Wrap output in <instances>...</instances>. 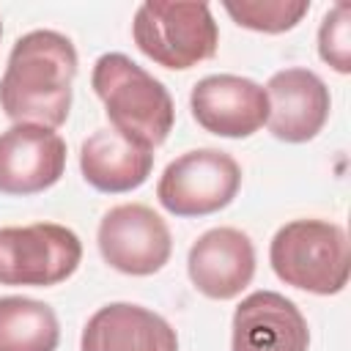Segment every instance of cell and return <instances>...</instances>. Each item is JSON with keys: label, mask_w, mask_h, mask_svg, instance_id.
<instances>
[{"label": "cell", "mask_w": 351, "mask_h": 351, "mask_svg": "<svg viewBox=\"0 0 351 351\" xmlns=\"http://www.w3.org/2000/svg\"><path fill=\"white\" fill-rule=\"evenodd\" d=\"M77 49L58 30H30L11 47L0 77V110L14 123L58 129L71 110Z\"/></svg>", "instance_id": "obj_1"}, {"label": "cell", "mask_w": 351, "mask_h": 351, "mask_svg": "<svg viewBox=\"0 0 351 351\" xmlns=\"http://www.w3.org/2000/svg\"><path fill=\"white\" fill-rule=\"evenodd\" d=\"M90 85L104 104L110 129L121 137L145 151H154L167 140L176 121L173 96L129 55L104 52L93 63Z\"/></svg>", "instance_id": "obj_2"}, {"label": "cell", "mask_w": 351, "mask_h": 351, "mask_svg": "<svg viewBox=\"0 0 351 351\" xmlns=\"http://www.w3.org/2000/svg\"><path fill=\"white\" fill-rule=\"evenodd\" d=\"M269 263L285 285L335 296L348 285L351 274L348 236L329 219H291L274 233Z\"/></svg>", "instance_id": "obj_3"}, {"label": "cell", "mask_w": 351, "mask_h": 351, "mask_svg": "<svg viewBox=\"0 0 351 351\" xmlns=\"http://www.w3.org/2000/svg\"><path fill=\"white\" fill-rule=\"evenodd\" d=\"M137 49L156 66L186 71L217 55L219 27L206 3H140L132 22Z\"/></svg>", "instance_id": "obj_4"}, {"label": "cell", "mask_w": 351, "mask_h": 351, "mask_svg": "<svg viewBox=\"0 0 351 351\" xmlns=\"http://www.w3.org/2000/svg\"><path fill=\"white\" fill-rule=\"evenodd\" d=\"M82 261L80 236L58 222L0 228V285L49 288L69 280Z\"/></svg>", "instance_id": "obj_5"}, {"label": "cell", "mask_w": 351, "mask_h": 351, "mask_svg": "<svg viewBox=\"0 0 351 351\" xmlns=\"http://www.w3.org/2000/svg\"><path fill=\"white\" fill-rule=\"evenodd\" d=\"M241 189L239 162L219 148L176 156L159 176L156 200L176 217H208L233 203Z\"/></svg>", "instance_id": "obj_6"}, {"label": "cell", "mask_w": 351, "mask_h": 351, "mask_svg": "<svg viewBox=\"0 0 351 351\" xmlns=\"http://www.w3.org/2000/svg\"><path fill=\"white\" fill-rule=\"evenodd\" d=\"M96 244L107 266L132 277L162 271L173 252L167 222L143 203L112 206L99 222Z\"/></svg>", "instance_id": "obj_7"}, {"label": "cell", "mask_w": 351, "mask_h": 351, "mask_svg": "<svg viewBox=\"0 0 351 351\" xmlns=\"http://www.w3.org/2000/svg\"><path fill=\"white\" fill-rule=\"evenodd\" d=\"M197 126L217 137L241 140L266 126L269 99L263 85L239 74H208L195 82L189 96Z\"/></svg>", "instance_id": "obj_8"}, {"label": "cell", "mask_w": 351, "mask_h": 351, "mask_svg": "<svg viewBox=\"0 0 351 351\" xmlns=\"http://www.w3.org/2000/svg\"><path fill=\"white\" fill-rule=\"evenodd\" d=\"M66 140L47 126L14 123L0 132V195H38L60 181Z\"/></svg>", "instance_id": "obj_9"}, {"label": "cell", "mask_w": 351, "mask_h": 351, "mask_svg": "<svg viewBox=\"0 0 351 351\" xmlns=\"http://www.w3.org/2000/svg\"><path fill=\"white\" fill-rule=\"evenodd\" d=\"M269 99V132L282 143H307L318 137V132L329 121L332 99L326 82L302 66H291L274 71L266 82Z\"/></svg>", "instance_id": "obj_10"}, {"label": "cell", "mask_w": 351, "mask_h": 351, "mask_svg": "<svg viewBox=\"0 0 351 351\" xmlns=\"http://www.w3.org/2000/svg\"><path fill=\"white\" fill-rule=\"evenodd\" d=\"M186 271L203 296L236 299L255 277V244L239 228H211L189 247Z\"/></svg>", "instance_id": "obj_11"}, {"label": "cell", "mask_w": 351, "mask_h": 351, "mask_svg": "<svg viewBox=\"0 0 351 351\" xmlns=\"http://www.w3.org/2000/svg\"><path fill=\"white\" fill-rule=\"evenodd\" d=\"M310 329L302 310L277 291H252L233 313L230 351H307Z\"/></svg>", "instance_id": "obj_12"}, {"label": "cell", "mask_w": 351, "mask_h": 351, "mask_svg": "<svg viewBox=\"0 0 351 351\" xmlns=\"http://www.w3.org/2000/svg\"><path fill=\"white\" fill-rule=\"evenodd\" d=\"M80 351H178V335L159 313L132 302H112L88 318Z\"/></svg>", "instance_id": "obj_13"}, {"label": "cell", "mask_w": 351, "mask_h": 351, "mask_svg": "<svg viewBox=\"0 0 351 351\" xmlns=\"http://www.w3.org/2000/svg\"><path fill=\"white\" fill-rule=\"evenodd\" d=\"M82 178L107 195H123L143 186L154 170V151H145L115 129H96L80 148Z\"/></svg>", "instance_id": "obj_14"}, {"label": "cell", "mask_w": 351, "mask_h": 351, "mask_svg": "<svg viewBox=\"0 0 351 351\" xmlns=\"http://www.w3.org/2000/svg\"><path fill=\"white\" fill-rule=\"evenodd\" d=\"M60 324L49 304L30 296H0V351H55Z\"/></svg>", "instance_id": "obj_15"}, {"label": "cell", "mask_w": 351, "mask_h": 351, "mask_svg": "<svg viewBox=\"0 0 351 351\" xmlns=\"http://www.w3.org/2000/svg\"><path fill=\"white\" fill-rule=\"evenodd\" d=\"M222 5L239 27L271 36L293 30L310 11L307 0H228Z\"/></svg>", "instance_id": "obj_16"}, {"label": "cell", "mask_w": 351, "mask_h": 351, "mask_svg": "<svg viewBox=\"0 0 351 351\" xmlns=\"http://www.w3.org/2000/svg\"><path fill=\"white\" fill-rule=\"evenodd\" d=\"M318 55L335 71H351V5L337 3L326 11L318 27Z\"/></svg>", "instance_id": "obj_17"}, {"label": "cell", "mask_w": 351, "mask_h": 351, "mask_svg": "<svg viewBox=\"0 0 351 351\" xmlns=\"http://www.w3.org/2000/svg\"><path fill=\"white\" fill-rule=\"evenodd\" d=\"M0 36H3V22H0Z\"/></svg>", "instance_id": "obj_18"}]
</instances>
